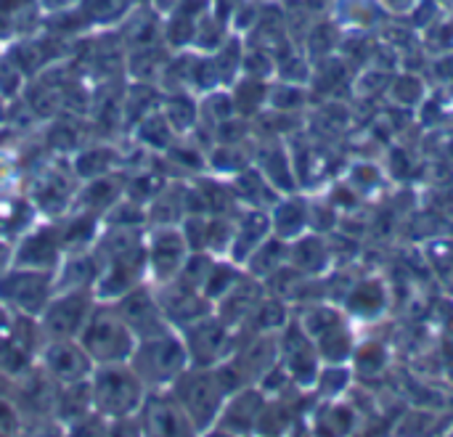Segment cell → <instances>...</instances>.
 Returning a JSON list of instances; mask_svg holds the SVG:
<instances>
[{
	"label": "cell",
	"mask_w": 453,
	"mask_h": 437,
	"mask_svg": "<svg viewBox=\"0 0 453 437\" xmlns=\"http://www.w3.org/2000/svg\"><path fill=\"white\" fill-rule=\"evenodd\" d=\"M82 348L90 358H96L101 366L122 364L133 356V332L125 326V321L117 313H93L88 316L82 332H80Z\"/></svg>",
	"instance_id": "cell-1"
},
{
	"label": "cell",
	"mask_w": 453,
	"mask_h": 437,
	"mask_svg": "<svg viewBox=\"0 0 453 437\" xmlns=\"http://www.w3.org/2000/svg\"><path fill=\"white\" fill-rule=\"evenodd\" d=\"M90 398L96 409L111 419L133 414L143 401V382L135 377V372H125L117 364L104 366L90 387Z\"/></svg>",
	"instance_id": "cell-2"
},
{
	"label": "cell",
	"mask_w": 453,
	"mask_h": 437,
	"mask_svg": "<svg viewBox=\"0 0 453 437\" xmlns=\"http://www.w3.org/2000/svg\"><path fill=\"white\" fill-rule=\"evenodd\" d=\"M133 372L143 385H173L183 369V348L170 334L141 340L133 350Z\"/></svg>",
	"instance_id": "cell-3"
},
{
	"label": "cell",
	"mask_w": 453,
	"mask_h": 437,
	"mask_svg": "<svg viewBox=\"0 0 453 437\" xmlns=\"http://www.w3.org/2000/svg\"><path fill=\"white\" fill-rule=\"evenodd\" d=\"M125 326L133 332V337L141 340H151V337H162L170 334V324L159 308L157 300H151V295L146 289H130L119 297V313H117Z\"/></svg>",
	"instance_id": "cell-4"
},
{
	"label": "cell",
	"mask_w": 453,
	"mask_h": 437,
	"mask_svg": "<svg viewBox=\"0 0 453 437\" xmlns=\"http://www.w3.org/2000/svg\"><path fill=\"white\" fill-rule=\"evenodd\" d=\"M183 236L173 226H162L146 239V271L154 273L159 281H170L180 273V265L186 260L183 255Z\"/></svg>",
	"instance_id": "cell-5"
},
{
	"label": "cell",
	"mask_w": 453,
	"mask_h": 437,
	"mask_svg": "<svg viewBox=\"0 0 453 437\" xmlns=\"http://www.w3.org/2000/svg\"><path fill=\"white\" fill-rule=\"evenodd\" d=\"M173 398L188 419L204 427V422L218 406V387H215V380L204 374H188L173 382Z\"/></svg>",
	"instance_id": "cell-6"
},
{
	"label": "cell",
	"mask_w": 453,
	"mask_h": 437,
	"mask_svg": "<svg viewBox=\"0 0 453 437\" xmlns=\"http://www.w3.org/2000/svg\"><path fill=\"white\" fill-rule=\"evenodd\" d=\"M143 435L146 437H191V419L175 403V398L151 395L143 401Z\"/></svg>",
	"instance_id": "cell-7"
},
{
	"label": "cell",
	"mask_w": 453,
	"mask_h": 437,
	"mask_svg": "<svg viewBox=\"0 0 453 437\" xmlns=\"http://www.w3.org/2000/svg\"><path fill=\"white\" fill-rule=\"evenodd\" d=\"M0 295L27 313H37L48 297V279L42 271H21L0 281Z\"/></svg>",
	"instance_id": "cell-8"
},
{
	"label": "cell",
	"mask_w": 453,
	"mask_h": 437,
	"mask_svg": "<svg viewBox=\"0 0 453 437\" xmlns=\"http://www.w3.org/2000/svg\"><path fill=\"white\" fill-rule=\"evenodd\" d=\"M88 295L82 289L56 300L48 313H45V326L56 334V337H72L77 332H82L85 321H88Z\"/></svg>",
	"instance_id": "cell-9"
},
{
	"label": "cell",
	"mask_w": 453,
	"mask_h": 437,
	"mask_svg": "<svg viewBox=\"0 0 453 437\" xmlns=\"http://www.w3.org/2000/svg\"><path fill=\"white\" fill-rule=\"evenodd\" d=\"M48 366L64 385H72V382H80V377L88 372V358L85 353H77L72 345L56 342L48 350Z\"/></svg>",
	"instance_id": "cell-10"
},
{
	"label": "cell",
	"mask_w": 453,
	"mask_h": 437,
	"mask_svg": "<svg viewBox=\"0 0 453 437\" xmlns=\"http://www.w3.org/2000/svg\"><path fill=\"white\" fill-rule=\"evenodd\" d=\"M58 244H61V239H58L50 228L35 231V234H29V236L24 239V244L19 247V263H24L27 268L40 271V268H42V260H45V265H48L50 260H56Z\"/></svg>",
	"instance_id": "cell-11"
},
{
	"label": "cell",
	"mask_w": 453,
	"mask_h": 437,
	"mask_svg": "<svg viewBox=\"0 0 453 437\" xmlns=\"http://www.w3.org/2000/svg\"><path fill=\"white\" fill-rule=\"evenodd\" d=\"M114 165L111 149H85V154L77 157V172L85 178H98L101 172H109Z\"/></svg>",
	"instance_id": "cell-12"
},
{
	"label": "cell",
	"mask_w": 453,
	"mask_h": 437,
	"mask_svg": "<svg viewBox=\"0 0 453 437\" xmlns=\"http://www.w3.org/2000/svg\"><path fill=\"white\" fill-rule=\"evenodd\" d=\"M77 220H80V226H85L88 223V231H85V236L90 239L93 236V220H90V212H80L77 215ZM61 247H69V249H82V228H72V223H69V228H64L61 231Z\"/></svg>",
	"instance_id": "cell-13"
},
{
	"label": "cell",
	"mask_w": 453,
	"mask_h": 437,
	"mask_svg": "<svg viewBox=\"0 0 453 437\" xmlns=\"http://www.w3.org/2000/svg\"><path fill=\"white\" fill-rule=\"evenodd\" d=\"M143 435V427L141 425H135L133 419H125V417H119V419H114L111 425H106V433L104 437H141Z\"/></svg>",
	"instance_id": "cell-14"
},
{
	"label": "cell",
	"mask_w": 453,
	"mask_h": 437,
	"mask_svg": "<svg viewBox=\"0 0 453 437\" xmlns=\"http://www.w3.org/2000/svg\"><path fill=\"white\" fill-rule=\"evenodd\" d=\"M106 433V425H101L98 419H80L74 427H72V435L69 437H104Z\"/></svg>",
	"instance_id": "cell-15"
}]
</instances>
